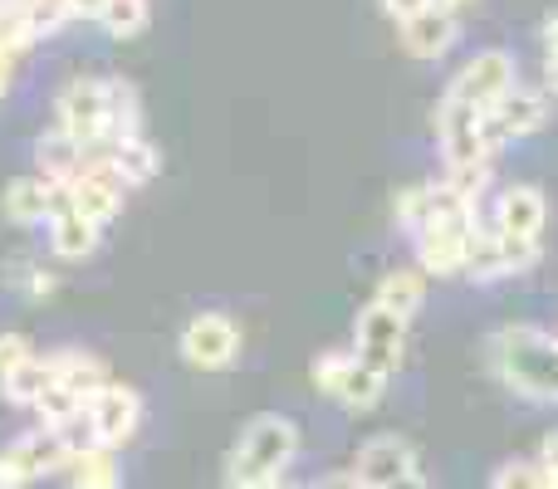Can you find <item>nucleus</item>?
I'll use <instances>...</instances> for the list:
<instances>
[{
  "label": "nucleus",
  "mask_w": 558,
  "mask_h": 489,
  "mask_svg": "<svg viewBox=\"0 0 558 489\" xmlns=\"http://www.w3.org/2000/svg\"><path fill=\"white\" fill-rule=\"evenodd\" d=\"M495 377L530 402H558V338L534 323H505L485 343Z\"/></svg>",
  "instance_id": "1"
},
{
  "label": "nucleus",
  "mask_w": 558,
  "mask_h": 489,
  "mask_svg": "<svg viewBox=\"0 0 558 489\" xmlns=\"http://www.w3.org/2000/svg\"><path fill=\"white\" fill-rule=\"evenodd\" d=\"M299 455V426L279 412H260L245 421L241 445L231 455V489H270Z\"/></svg>",
  "instance_id": "2"
},
{
  "label": "nucleus",
  "mask_w": 558,
  "mask_h": 489,
  "mask_svg": "<svg viewBox=\"0 0 558 489\" xmlns=\"http://www.w3.org/2000/svg\"><path fill=\"white\" fill-rule=\"evenodd\" d=\"M314 387L333 396L338 406H348V412H373L387 392V377L357 363V353H324L314 363Z\"/></svg>",
  "instance_id": "3"
},
{
  "label": "nucleus",
  "mask_w": 558,
  "mask_h": 489,
  "mask_svg": "<svg viewBox=\"0 0 558 489\" xmlns=\"http://www.w3.org/2000/svg\"><path fill=\"white\" fill-rule=\"evenodd\" d=\"M436 143H441V157H446V172L456 167H475V162H490V147H485V113L461 98L446 94L436 103Z\"/></svg>",
  "instance_id": "4"
},
{
  "label": "nucleus",
  "mask_w": 558,
  "mask_h": 489,
  "mask_svg": "<svg viewBox=\"0 0 558 489\" xmlns=\"http://www.w3.org/2000/svg\"><path fill=\"white\" fill-rule=\"evenodd\" d=\"M54 118H59V133L74 137L78 147L108 143L104 78H74V84H64V88H59V98H54Z\"/></svg>",
  "instance_id": "5"
},
{
  "label": "nucleus",
  "mask_w": 558,
  "mask_h": 489,
  "mask_svg": "<svg viewBox=\"0 0 558 489\" xmlns=\"http://www.w3.org/2000/svg\"><path fill=\"white\" fill-rule=\"evenodd\" d=\"M510 88H514V59L505 54V49H481L475 59H465V64L456 69V78H451L446 94L485 113V108H495Z\"/></svg>",
  "instance_id": "6"
},
{
  "label": "nucleus",
  "mask_w": 558,
  "mask_h": 489,
  "mask_svg": "<svg viewBox=\"0 0 558 489\" xmlns=\"http://www.w3.org/2000/svg\"><path fill=\"white\" fill-rule=\"evenodd\" d=\"M549 123V98L539 94V88H524V84H514L510 94L500 98L495 108H485V147H505V143H514V137H530V133H539V127Z\"/></svg>",
  "instance_id": "7"
},
{
  "label": "nucleus",
  "mask_w": 558,
  "mask_h": 489,
  "mask_svg": "<svg viewBox=\"0 0 558 489\" xmlns=\"http://www.w3.org/2000/svg\"><path fill=\"white\" fill-rule=\"evenodd\" d=\"M357 363H367L373 372L392 377L397 367H402V353H407V318L387 314V308L367 304L363 314H357Z\"/></svg>",
  "instance_id": "8"
},
{
  "label": "nucleus",
  "mask_w": 558,
  "mask_h": 489,
  "mask_svg": "<svg viewBox=\"0 0 558 489\" xmlns=\"http://www.w3.org/2000/svg\"><path fill=\"white\" fill-rule=\"evenodd\" d=\"M182 357L202 372H221L241 357V328L226 314H196L192 323L182 328Z\"/></svg>",
  "instance_id": "9"
},
{
  "label": "nucleus",
  "mask_w": 558,
  "mask_h": 489,
  "mask_svg": "<svg viewBox=\"0 0 558 489\" xmlns=\"http://www.w3.org/2000/svg\"><path fill=\"white\" fill-rule=\"evenodd\" d=\"M88 416H94V431H98V441H104V451H123L137 436V426H143V396L123 382H108L104 392L88 402Z\"/></svg>",
  "instance_id": "10"
},
{
  "label": "nucleus",
  "mask_w": 558,
  "mask_h": 489,
  "mask_svg": "<svg viewBox=\"0 0 558 489\" xmlns=\"http://www.w3.org/2000/svg\"><path fill=\"white\" fill-rule=\"evenodd\" d=\"M407 475H416V451L402 436H373L353 461V480L363 489H387V485L407 480Z\"/></svg>",
  "instance_id": "11"
},
{
  "label": "nucleus",
  "mask_w": 558,
  "mask_h": 489,
  "mask_svg": "<svg viewBox=\"0 0 558 489\" xmlns=\"http://www.w3.org/2000/svg\"><path fill=\"white\" fill-rule=\"evenodd\" d=\"M544 221H549V206H544L539 186H510L495 206V231L514 235V241H539Z\"/></svg>",
  "instance_id": "12"
},
{
  "label": "nucleus",
  "mask_w": 558,
  "mask_h": 489,
  "mask_svg": "<svg viewBox=\"0 0 558 489\" xmlns=\"http://www.w3.org/2000/svg\"><path fill=\"white\" fill-rule=\"evenodd\" d=\"M456 29H461L456 25V5H432L402 25V49L412 59H441L456 45Z\"/></svg>",
  "instance_id": "13"
},
{
  "label": "nucleus",
  "mask_w": 558,
  "mask_h": 489,
  "mask_svg": "<svg viewBox=\"0 0 558 489\" xmlns=\"http://www.w3.org/2000/svg\"><path fill=\"white\" fill-rule=\"evenodd\" d=\"M49 372H54V387L84 396V406L94 402L108 382H113V377H108V367L98 363L94 353H78V347H59V353H49Z\"/></svg>",
  "instance_id": "14"
},
{
  "label": "nucleus",
  "mask_w": 558,
  "mask_h": 489,
  "mask_svg": "<svg viewBox=\"0 0 558 489\" xmlns=\"http://www.w3.org/2000/svg\"><path fill=\"white\" fill-rule=\"evenodd\" d=\"M104 123H108V143H123V137H143V98L128 78H104Z\"/></svg>",
  "instance_id": "15"
},
{
  "label": "nucleus",
  "mask_w": 558,
  "mask_h": 489,
  "mask_svg": "<svg viewBox=\"0 0 558 489\" xmlns=\"http://www.w3.org/2000/svg\"><path fill=\"white\" fill-rule=\"evenodd\" d=\"M35 167H39V182H49V186H54V182H74V176L84 172V147L54 127V133H45L35 143Z\"/></svg>",
  "instance_id": "16"
},
{
  "label": "nucleus",
  "mask_w": 558,
  "mask_h": 489,
  "mask_svg": "<svg viewBox=\"0 0 558 489\" xmlns=\"http://www.w3.org/2000/svg\"><path fill=\"white\" fill-rule=\"evenodd\" d=\"M10 455H15L20 465H25L29 475H59L69 465L64 455V441H59V431H49V426H39V431H25L15 445H10Z\"/></svg>",
  "instance_id": "17"
},
{
  "label": "nucleus",
  "mask_w": 558,
  "mask_h": 489,
  "mask_svg": "<svg viewBox=\"0 0 558 489\" xmlns=\"http://www.w3.org/2000/svg\"><path fill=\"white\" fill-rule=\"evenodd\" d=\"M108 162L123 176L128 186H147L157 172H162V152H157L147 137H123V143H108Z\"/></svg>",
  "instance_id": "18"
},
{
  "label": "nucleus",
  "mask_w": 558,
  "mask_h": 489,
  "mask_svg": "<svg viewBox=\"0 0 558 489\" xmlns=\"http://www.w3.org/2000/svg\"><path fill=\"white\" fill-rule=\"evenodd\" d=\"M422 298H426L422 269H387L383 284H377V294H373V304L387 308V314H397V318H412L416 308H422Z\"/></svg>",
  "instance_id": "19"
},
{
  "label": "nucleus",
  "mask_w": 558,
  "mask_h": 489,
  "mask_svg": "<svg viewBox=\"0 0 558 489\" xmlns=\"http://www.w3.org/2000/svg\"><path fill=\"white\" fill-rule=\"evenodd\" d=\"M54 387V372H49V357H29V363L10 367L5 377H0V392H5L10 406H35L39 396Z\"/></svg>",
  "instance_id": "20"
},
{
  "label": "nucleus",
  "mask_w": 558,
  "mask_h": 489,
  "mask_svg": "<svg viewBox=\"0 0 558 489\" xmlns=\"http://www.w3.org/2000/svg\"><path fill=\"white\" fill-rule=\"evenodd\" d=\"M45 196H49V182H39V176H15V182L0 192V211L15 225H35V221H45Z\"/></svg>",
  "instance_id": "21"
},
{
  "label": "nucleus",
  "mask_w": 558,
  "mask_h": 489,
  "mask_svg": "<svg viewBox=\"0 0 558 489\" xmlns=\"http://www.w3.org/2000/svg\"><path fill=\"white\" fill-rule=\"evenodd\" d=\"M510 274V265H505V241L500 231H475L471 235V249H465V279H481V284H490V279H505Z\"/></svg>",
  "instance_id": "22"
},
{
  "label": "nucleus",
  "mask_w": 558,
  "mask_h": 489,
  "mask_svg": "<svg viewBox=\"0 0 558 489\" xmlns=\"http://www.w3.org/2000/svg\"><path fill=\"white\" fill-rule=\"evenodd\" d=\"M49 245H54L59 259H88L98 249V225L74 211V216H64V221L49 225Z\"/></svg>",
  "instance_id": "23"
},
{
  "label": "nucleus",
  "mask_w": 558,
  "mask_h": 489,
  "mask_svg": "<svg viewBox=\"0 0 558 489\" xmlns=\"http://www.w3.org/2000/svg\"><path fill=\"white\" fill-rule=\"evenodd\" d=\"M69 489H118L123 485V470H118L113 451H94V455H78V461L64 465Z\"/></svg>",
  "instance_id": "24"
},
{
  "label": "nucleus",
  "mask_w": 558,
  "mask_h": 489,
  "mask_svg": "<svg viewBox=\"0 0 558 489\" xmlns=\"http://www.w3.org/2000/svg\"><path fill=\"white\" fill-rule=\"evenodd\" d=\"M397 225H402L407 235H422L426 225H432V216H436V182H422V186H407V192H397Z\"/></svg>",
  "instance_id": "25"
},
{
  "label": "nucleus",
  "mask_w": 558,
  "mask_h": 489,
  "mask_svg": "<svg viewBox=\"0 0 558 489\" xmlns=\"http://www.w3.org/2000/svg\"><path fill=\"white\" fill-rule=\"evenodd\" d=\"M84 412H88V406H84V396L64 392V387H49V392L35 402L39 426H49V431H59V426H69V421H74V416H84Z\"/></svg>",
  "instance_id": "26"
},
{
  "label": "nucleus",
  "mask_w": 558,
  "mask_h": 489,
  "mask_svg": "<svg viewBox=\"0 0 558 489\" xmlns=\"http://www.w3.org/2000/svg\"><path fill=\"white\" fill-rule=\"evenodd\" d=\"M98 25H104L113 39L143 35V29H147V0H108V10H104V20H98Z\"/></svg>",
  "instance_id": "27"
},
{
  "label": "nucleus",
  "mask_w": 558,
  "mask_h": 489,
  "mask_svg": "<svg viewBox=\"0 0 558 489\" xmlns=\"http://www.w3.org/2000/svg\"><path fill=\"white\" fill-rule=\"evenodd\" d=\"M59 441H64V455L69 461H78V455H94V451H104V441H98V431H94V416H74L69 426H59Z\"/></svg>",
  "instance_id": "28"
},
{
  "label": "nucleus",
  "mask_w": 558,
  "mask_h": 489,
  "mask_svg": "<svg viewBox=\"0 0 558 489\" xmlns=\"http://www.w3.org/2000/svg\"><path fill=\"white\" fill-rule=\"evenodd\" d=\"M64 20H69V0H25V25L35 39L54 35Z\"/></svg>",
  "instance_id": "29"
},
{
  "label": "nucleus",
  "mask_w": 558,
  "mask_h": 489,
  "mask_svg": "<svg viewBox=\"0 0 558 489\" xmlns=\"http://www.w3.org/2000/svg\"><path fill=\"white\" fill-rule=\"evenodd\" d=\"M490 489H549V475H544L539 461H514L495 475Z\"/></svg>",
  "instance_id": "30"
},
{
  "label": "nucleus",
  "mask_w": 558,
  "mask_h": 489,
  "mask_svg": "<svg viewBox=\"0 0 558 489\" xmlns=\"http://www.w3.org/2000/svg\"><path fill=\"white\" fill-rule=\"evenodd\" d=\"M29 357H35V343H29L25 333H0V377H5L10 367L29 363Z\"/></svg>",
  "instance_id": "31"
},
{
  "label": "nucleus",
  "mask_w": 558,
  "mask_h": 489,
  "mask_svg": "<svg viewBox=\"0 0 558 489\" xmlns=\"http://www.w3.org/2000/svg\"><path fill=\"white\" fill-rule=\"evenodd\" d=\"M15 284L25 289L29 298H49V294H54V284H59V279L49 274V269H39V265H25V269H20V274H15Z\"/></svg>",
  "instance_id": "32"
},
{
  "label": "nucleus",
  "mask_w": 558,
  "mask_h": 489,
  "mask_svg": "<svg viewBox=\"0 0 558 489\" xmlns=\"http://www.w3.org/2000/svg\"><path fill=\"white\" fill-rule=\"evenodd\" d=\"M441 5V0H383V15H392L397 25H407V20H416L422 10Z\"/></svg>",
  "instance_id": "33"
},
{
  "label": "nucleus",
  "mask_w": 558,
  "mask_h": 489,
  "mask_svg": "<svg viewBox=\"0 0 558 489\" xmlns=\"http://www.w3.org/2000/svg\"><path fill=\"white\" fill-rule=\"evenodd\" d=\"M25 485H35V475H29L25 465L5 451V455H0V489H25Z\"/></svg>",
  "instance_id": "34"
},
{
  "label": "nucleus",
  "mask_w": 558,
  "mask_h": 489,
  "mask_svg": "<svg viewBox=\"0 0 558 489\" xmlns=\"http://www.w3.org/2000/svg\"><path fill=\"white\" fill-rule=\"evenodd\" d=\"M108 0H69V20H104Z\"/></svg>",
  "instance_id": "35"
},
{
  "label": "nucleus",
  "mask_w": 558,
  "mask_h": 489,
  "mask_svg": "<svg viewBox=\"0 0 558 489\" xmlns=\"http://www.w3.org/2000/svg\"><path fill=\"white\" fill-rule=\"evenodd\" d=\"M539 465H544V475H558V431L544 436V445H539Z\"/></svg>",
  "instance_id": "36"
},
{
  "label": "nucleus",
  "mask_w": 558,
  "mask_h": 489,
  "mask_svg": "<svg viewBox=\"0 0 558 489\" xmlns=\"http://www.w3.org/2000/svg\"><path fill=\"white\" fill-rule=\"evenodd\" d=\"M10 78H15V54H5V49H0V98L10 94Z\"/></svg>",
  "instance_id": "37"
},
{
  "label": "nucleus",
  "mask_w": 558,
  "mask_h": 489,
  "mask_svg": "<svg viewBox=\"0 0 558 489\" xmlns=\"http://www.w3.org/2000/svg\"><path fill=\"white\" fill-rule=\"evenodd\" d=\"M544 78H549V88L558 94V49H549V59H544Z\"/></svg>",
  "instance_id": "38"
},
{
  "label": "nucleus",
  "mask_w": 558,
  "mask_h": 489,
  "mask_svg": "<svg viewBox=\"0 0 558 489\" xmlns=\"http://www.w3.org/2000/svg\"><path fill=\"white\" fill-rule=\"evenodd\" d=\"M387 489H426L422 475H407V480H397V485H387Z\"/></svg>",
  "instance_id": "39"
},
{
  "label": "nucleus",
  "mask_w": 558,
  "mask_h": 489,
  "mask_svg": "<svg viewBox=\"0 0 558 489\" xmlns=\"http://www.w3.org/2000/svg\"><path fill=\"white\" fill-rule=\"evenodd\" d=\"M544 39H549V49H558V15L544 25Z\"/></svg>",
  "instance_id": "40"
},
{
  "label": "nucleus",
  "mask_w": 558,
  "mask_h": 489,
  "mask_svg": "<svg viewBox=\"0 0 558 489\" xmlns=\"http://www.w3.org/2000/svg\"><path fill=\"white\" fill-rule=\"evenodd\" d=\"M441 5H461V0H441Z\"/></svg>",
  "instance_id": "41"
},
{
  "label": "nucleus",
  "mask_w": 558,
  "mask_h": 489,
  "mask_svg": "<svg viewBox=\"0 0 558 489\" xmlns=\"http://www.w3.org/2000/svg\"><path fill=\"white\" fill-rule=\"evenodd\" d=\"M0 5H5V0H0Z\"/></svg>",
  "instance_id": "42"
}]
</instances>
